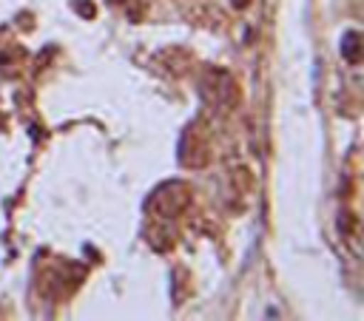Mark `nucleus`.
Returning <instances> with one entry per match:
<instances>
[{
	"label": "nucleus",
	"instance_id": "nucleus-1",
	"mask_svg": "<svg viewBox=\"0 0 364 321\" xmlns=\"http://www.w3.org/2000/svg\"><path fill=\"white\" fill-rule=\"evenodd\" d=\"M344 54H347V60H350V62H355V60H358V37H355V34H347Z\"/></svg>",
	"mask_w": 364,
	"mask_h": 321
}]
</instances>
